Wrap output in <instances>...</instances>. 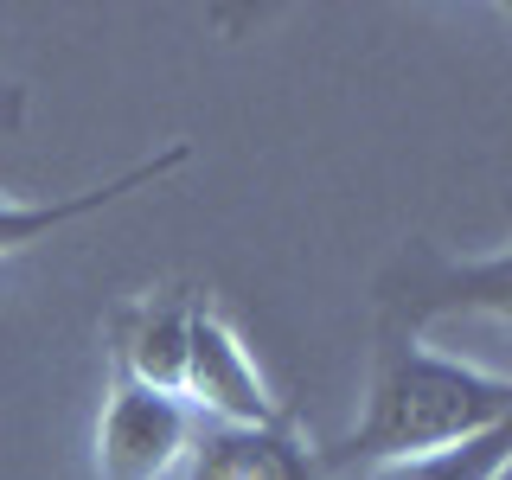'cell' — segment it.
<instances>
[{"label":"cell","instance_id":"cell-1","mask_svg":"<svg viewBox=\"0 0 512 480\" xmlns=\"http://www.w3.org/2000/svg\"><path fill=\"white\" fill-rule=\"evenodd\" d=\"M506 410H512L506 372L423 346L416 327H384L372 384H365V410L352 423V436L333 448V461H346V468L429 461L506 429Z\"/></svg>","mask_w":512,"mask_h":480},{"label":"cell","instance_id":"cell-7","mask_svg":"<svg viewBox=\"0 0 512 480\" xmlns=\"http://www.w3.org/2000/svg\"><path fill=\"white\" fill-rule=\"evenodd\" d=\"M506 429L480 442H461L448 455H429V461H391V468H365V480H506Z\"/></svg>","mask_w":512,"mask_h":480},{"label":"cell","instance_id":"cell-4","mask_svg":"<svg viewBox=\"0 0 512 480\" xmlns=\"http://www.w3.org/2000/svg\"><path fill=\"white\" fill-rule=\"evenodd\" d=\"M199 308V288H141L109 314V365L122 384L180 397V365H186V320Z\"/></svg>","mask_w":512,"mask_h":480},{"label":"cell","instance_id":"cell-2","mask_svg":"<svg viewBox=\"0 0 512 480\" xmlns=\"http://www.w3.org/2000/svg\"><path fill=\"white\" fill-rule=\"evenodd\" d=\"M180 404L192 416H212L218 429H276V423H288L282 397L269 391V378H263V365H256V352L244 346V333H237L205 295L186 320Z\"/></svg>","mask_w":512,"mask_h":480},{"label":"cell","instance_id":"cell-3","mask_svg":"<svg viewBox=\"0 0 512 480\" xmlns=\"http://www.w3.org/2000/svg\"><path fill=\"white\" fill-rule=\"evenodd\" d=\"M192 410L180 397L141 391V384H109L103 416H96V474L103 480H167L192 448Z\"/></svg>","mask_w":512,"mask_h":480},{"label":"cell","instance_id":"cell-6","mask_svg":"<svg viewBox=\"0 0 512 480\" xmlns=\"http://www.w3.org/2000/svg\"><path fill=\"white\" fill-rule=\"evenodd\" d=\"M180 480H320L314 455L301 448V436L288 423L276 429H205L192 436Z\"/></svg>","mask_w":512,"mask_h":480},{"label":"cell","instance_id":"cell-5","mask_svg":"<svg viewBox=\"0 0 512 480\" xmlns=\"http://www.w3.org/2000/svg\"><path fill=\"white\" fill-rule=\"evenodd\" d=\"M186 160H192L186 141H167L160 154L135 160V167L116 173V180L84 186V192H58V199H13V192H0V256H20V250H32V244H45V237H58L64 224H84L90 212H103V205L128 199V192L160 186L167 173H180Z\"/></svg>","mask_w":512,"mask_h":480},{"label":"cell","instance_id":"cell-8","mask_svg":"<svg viewBox=\"0 0 512 480\" xmlns=\"http://www.w3.org/2000/svg\"><path fill=\"white\" fill-rule=\"evenodd\" d=\"M26 122V84L0 77V128H20Z\"/></svg>","mask_w":512,"mask_h":480}]
</instances>
